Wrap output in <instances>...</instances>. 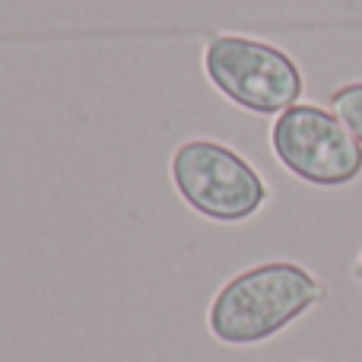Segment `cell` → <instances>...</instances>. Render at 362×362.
<instances>
[{"label":"cell","mask_w":362,"mask_h":362,"mask_svg":"<svg viewBox=\"0 0 362 362\" xmlns=\"http://www.w3.org/2000/svg\"><path fill=\"white\" fill-rule=\"evenodd\" d=\"M325 296V286L293 261H267L235 274L210 302L206 325L219 344H264Z\"/></svg>","instance_id":"1"},{"label":"cell","mask_w":362,"mask_h":362,"mask_svg":"<svg viewBox=\"0 0 362 362\" xmlns=\"http://www.w3.org/2000/svg\"><path fill=\"white\" fill-rule=\"evenodd\" d=\"M204 74L251 115H283L299 105L305 89L299 64L286 51L248 35H213L204 48Z\"/></svg>","instance_id":"2"},{"label":"cell","mask_w":362,"mask_h":362,"mask_svg":"<svg viewBox=\"0 0 362 362\" xmlns=\"http://www.w3.org/2000/svg\"><path fill=\"white\" fill-rule=\"evenodd\" d=\"M169 172L181 200L213 223H245L267 204L261 172L219 140H185Z\"/></svg>","instance_id":"3"},{"label":"cell","mask_w":362,"mask_h":362,"mask_svg":"<svg viewBox=\"0 0 362 362\" xmlns=\"http://www.w3.org/2000/svg\"><path fill=\"white\" fill-rule=\"evenodd\" d=\"M270 146L283 169L318 187L350 185L362 172V144L337 115L318 105H293L276 115Z\"/></svg>","instance_id":"4"},{"label":"cell","mask_w":362,"mask_h":362,"mask_svg":"<svg viewBox=\"0 0 362 362\" xmlns=\"http://www.w3.org/2000/svg\"><path fill=\"white\" fill-rule=\"evenodd\" d=\"M331 108H334V115L353 131V137L362 144V83H350V86L334 89Z\"/></svg>","instance_id":"5"},{"label":"cell","mask_w":362,"mask_h":362,"mask_svg":"<svg viewBox=\"0 0 362 362\" xmlns=\"http://www.w3.org/2000/svg\"><path fill=\"white\" fill-rule=\"evenodd\" d=\"M356 276L362 280V257H359V264H356Z\"/></svg>","instance_id":"6"}]
</instances>
